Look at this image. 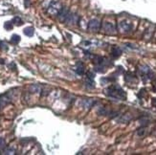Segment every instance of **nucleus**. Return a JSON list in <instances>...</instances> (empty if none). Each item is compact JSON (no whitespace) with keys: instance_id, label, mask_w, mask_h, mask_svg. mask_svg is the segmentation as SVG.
Returning a JSON list of instances; mask_svg holds the SVG:
<instances>
[{"instance_id":"0eeeda50","label":"nucleus","mask_w":156,"mask_h":155,"mask_svg":"<svg viewBox=\"0 0 156 155\" xmlns=\"http://www.w3.org/2000/svg\"><path fill=\"white\" fill-rule=\"evenodd\" d=\"M68 15H69V11H68V9H67V8L62 7V8H61V10L59 11V14H58V17H59V19L60 20V21L64 22L65 19H66V17L68 16Z\"/></svg>"},{"instance_id":"6e6552de","label":"nucleus","mask_w":156,"mask_h":155,"mask_svg":"<svg viewBox=\"0 0 156 155\" xmlns=\"http://www.w3.org/2000/svg\"><path fill=\"white\" fill-rule=\"evenodd\" d=\"M66 24H76L78 22V16L77 15H74V14H70L68 15V16L66 17V19L64 21Z\"/></svg>"},{"instance_id":"4468645a","label":"nucleus","mask_w":156,"mask_h":155,"mask_svg":"<svg viewBox=\"0 0 156 155\" xmlns=\"http://www.w3.org/2000/svg\"><path fill=\"white\" fill-rule=\"evenodd\" d=\"M20 41V37L17 35H13L12 36V39H11V42L13 44H17Z\"/></svg>"},{"instance_id":"423d86ee","label":"nucleus","mask_w":156,"mask_h":155,"mask_svg":"<svg viewBox=\"0 0 156 155\" xmlns=\"http://www.w3.org/2000/svg\"><path fill=\"white\" fill-rule=\"evenodd\" d=\"M131 30V24L126 22V21H123L121 23H119V31H121L122 33H128Z\"/></svg>"},{"instance_id":"f3484780","label":"nucleus","mask_w":156,"mask_h":155,"mask_svg":"<svg viewBox=\"0 0 156 155\" xmlns=\"http://www.w3.org/2000/svg\"><path fill=\"white\" fill-rule=\"evenodd\" d=\"M13 23H15V24H16V25H21V24H22V20L20 19V17L16 16V17H15V18H14Z\"/></svg>"},{"instance_id":"4be33fe9","label":"nucleus","mask_w":156,"mask_h":155,"mask_svg":"<svg viewBox=\"0 0 156 155\" xmlns=\"http://www.w3.org/2000/svg\"><path fill=\"white\" fill-rule=\"evenodd\" d=\"M152 103H153V105L156 106V99H153V101H152Z\"/></svg>"},{"instance_id":"f257e3e1","label":"nucleus","mask_w":156,"mask_h":155,"mask_svg":"<svg viewBox=\"0 0 156 155\" xmlns=\"http://www.w3.org/2000/svg\"><path fill=\"white\" fill-rule=\"evenodd\" d=\"M105 94L108 97L112 98V99H116V100H122L125 101L126 99V94L125 92L116 84L109 86L106 90H105Z\"/></svg>"},{"instance_id":"f8f14e48","label":"nucleus","mask_w":156,"mask_h":155,"mask_svg":"<svg viewBox=\"0 0 156 155\" xmlns=\"http://www.w3.org/2000/svg\"><path fill=\"white\" fill-rule=\"evenodd\" d=\"M93 103H94V101H93V100H91V99H85V100L82 101V105H83L85 108H90V107L93 105Z\"/></svg>"},{"instance_id":"ddd939ff","label":"nucleus","mask_w":156,"mask_h":155,"mask_svg":"<svg viewBox=\"0 0 156 155\" xmlns=\"http://www.w3.org/2000/svg\"><path fill=\"white\" fill-rule=\"evenodd\" d=\"M34 33H35V30L33 27H27L24 29V34L28 37H32L34 35Z\"/></svg>"},{"instance_id":"aec40b11","label":"nucleus","mask_w":156,"mask_h":155,"mask_svg":"<svg viewBox=\"0 0 156 155\" xmlns=\"http://www.w3.org/2000/svg\"><path fill=\"white\" fill-rule=\"evenodd\" d=\"M14 152H15L14 149H7L4 151V154H14Z\"/></svg>"},{"instance_id":"9b49d317","label":"nucleus","mask_w":156,"mask_h":155,"mask_svg":"<svg viewBox=\"0 0 156 155\" xmlns=\"http://www.w3.org/2000/svg\"><path fill=\"white\" fill-rule=\"evenodd\" d=\"M84 65L81 63V62H78L77 64V68H76V73L79 75V76H82L84 74Z\"/></svg>"},{"instance_id":"f03ea898","label":"nucleus","mask_w":156,"mask_h":155,"mask_svg":"<svg viewBox=\"0 0 156 155\" xmlns=\"http://www.w3.org/2000/svg\"><path fill=\"white\" fill-rule=\"evenodd\" d=\"M101 30L107 35H114L116 33V26L111 22H103L101 24Z\"/></svg>"},{"instance_id":"a211bd4d","label":"nucleus","mask_w":156,"mask_h":155,"mask_svg":"<svg viewBox=\"0 0 156 155\" xmlns=\"http://www.w3.org/2000/svg\"><path fill=\"white\" fill-rule=\"evenodd\" d=\"M5 147H6V144H5L4 139H3V138H0V150L4 149V148H5Z\"/></svg>"},{"instance_id":"412c9836","label":"nucleus","mask_w":156,"mask_h":155,"mask_svg":"<svg viewBox=\"0 0 156 155\" xmlns=\"http://www.w3.org/2000/svg\"><path fill=\"white\" fill-rule=\"evenodd\" d=\"M29 6H30V1L29 0H25V7L28 8Z\"/></svg>"},{"instance_id":"9d476101","label":"nucleus","mask_w":156,"mask_h":155,"mask_svg":"<svg viewBox=\"0 0 156 155\" xmlns=\"http://www.w3.org/2000/svg\"><path fill=\"white\" fill-rule=\"evenodd\" d=\"M111 54H112V56H113L114 58H118V57H120V56H121V54H122V50H121V49H120V47H118V46H113V47H112Z\"/></svg>"},{"instance_id":"1a4fd4ad","label":"nucleus","mask_w":156,"mask_h":155,"mask_svg":"<svg viewBox=\"0 0 156 155\" xmlns=\"http://www.w3.org/2000/svg\"><path fill=\"white\" fill-rule=\"evenodd\" d=\"M10 101H11V98L8 96V94L0 96V109H2V108H3L5 105H7Z\"/></svg>"},{"instance_id":"39448f33","label":"nucleus","mask_w":156,"mask_h":155,"mask_svg":"<svg viewBox=\"0 0 156 155\" xmlns=\"http://www.w3.org/2000/svg\"><path fill=\"white\" fill-rule=\"evenodd\" d=\"M94 73L92 72H88L86 78H85V84L88 88H94L95 87V81H94Z\"/></svg>"},{"instance_id":"20e7f679","label":"nucleus","mask_w":156,"mask_h":155,"mask_svg":"<svg viewBox=\"0 0 156 155\" xmlns=\"http://www.w3.org/2000/svg\"><path fill=\"white\" fill-rule=\"evenodd\" d=\"M61 8L62 7H61V5H60L59 2L54 1V2H52L50 4V6L48 8V13L50 15H52V16H58V14H59V11L61 10Z\"/></svg>"},{"instance_id":"2eb2a0df","label":"nucleus","mask_w":156,"mask_h":155,"mask_svg":"<svg viewBox=\"0 0 156 155\" xmlns=\"http://www.w3.org/2000/svg\"><path fill=\"white\" fill-rule=\"evenodd\" d=\"M137 134H138V136H144L146 134V128L143 127V128L138 129V130H137Z\"/></svg>"},{"instance_id":"6ab92c4d","label":"nucleus","mask_w":156,"mask_h":155,"mask_svg":"<svg viewBox=\"0 0 156 155\" xmlns=\"http://www.w3.org/2000/svg\"><path fill=\"white\" fill-rule=\"evenodd\" d=\"M0 49H2V50H8V46H7V44L5 43V42H0Z\"/></svg>"},{"instance_id":"dca6fc26","label":"nucleus","mask_w":156,"mask_h":155,"mask_svg":"<svg viewBox=\"0 0 156 155\" xmlns=\"http://www.w3.org/2000/svg\"><path fill=\"white\" fill-rule=\"evenodd\" d=\"M4 27H5L6 30H11V29H13V22H6V23L4 24Z\"/></svg>"},{"instance_id":"7ed1b4c3","label":"nucleus","mask_w":156,"mask_h":155,"mask_svg":"<svg viewBox=\"0 0 156 155\" xmlns=\"http://www.w3.org/2000/svg\"><path fill=\"white\" fill-rule=\"evenodd\" d=\"M101 27V23L97 18H93V19L89 20V22L87 24V29L90 32H98V31H100Z\"/></svg>"}]
</instances>
